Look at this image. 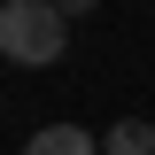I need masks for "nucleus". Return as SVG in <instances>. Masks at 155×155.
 <instances>
[{
	"label": "nucleus",
	"mask_w": 155,
	"mask_h": 155,
	"mask_svg": "<svg viewBox=\"0 0 155 155\" xmlns=\"http://www.w3.org/2000/svg\"><path fill=\"white\" fill-rule=\"evenodd\" d=\"M70 47V16L54 0H0V54L23 62V70H47Z\"/></svg>",
	"instance_id": "f257e3e1"
},
{
	"label": "nucleus",
	"mask_w": 155,
	"mask_h": 155,
	"mask_svg": "<svg viewBox=\"0 0 155 155\" xmlns=\"http://www.w3.org/2000/svg\"><path fill=\"white\" fill-rule=\"evenodd\" d=\"M23 155H101V140L85 132V124H39V132L23 140Z\"/></svg>",
	"instance_id": "f03ea898"
},
{
	"label": "nucleus",
	"mask_w": 155,
	"mask_h": 155,
	"mask_svg": "<svg viewBox=\"0 0 155 155\" xmlns=\"http://www.w3.org/2000/svg\"><path fill=\"white\" fill-rule=\"evenodd\" d=\"M101 155H155V124H140V116H124L109 140H101Z\"/></svg>",
	"instance_id": "7ed1b4c3"
},
{
	"label": "nucleus",
	"mask_w": 155,
	"mask_h": 155,
	"mask_svg": "<svg viewBox=\"0 0 155 155\" xmlns=\"http://www.w3.org/2000/svg\"><path fill=\"white\" fill-rule=\"evenodd\" d=\"M54 8H62V16H85V8H93V0H54Z\"/></svg>",
	"instance_id": "20e7f679"
}]
</instances>
